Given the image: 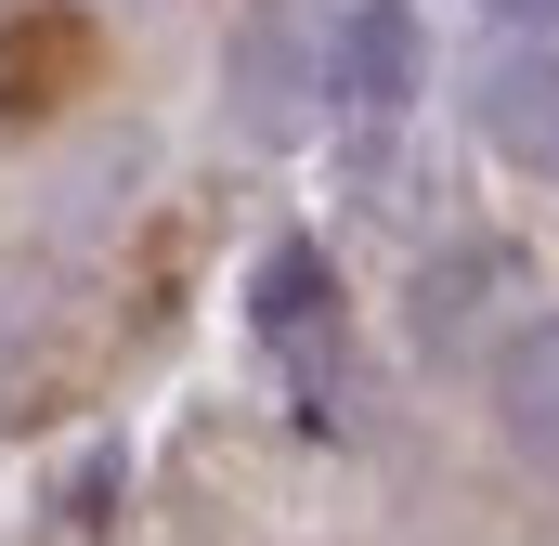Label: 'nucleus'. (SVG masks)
I'll return each mask as SVG.
<instances>
[{"mask_svg": "<svg viewBox=\"0 0 559 546\" xmlns=\"http://www.w3.org/2000/svg\"><path fill=\"white\" fill-rule=\"evenodd\" d=\"M325 66H338V13H325V0H248V26H235V52H222L235 131H248V143H299Z\"/></svg>", "mask_w": 559, "mask_h": 546, "instance_id": "nucleus-1", "label": "nucleus"}, {"mask_svg": "<svg viewBox=\"0 0 559 546\" xmlns=\"http://www.w3.org/2000/svg\"><path fill=\"white\" fill-rule=\"evenodd\" d=\"M325 105H338L352 131H391V118L417 105V13H404V0H352V13H338Z\"/></svg>", "mask_w": 559, "mask_h": 546, "instance_id": "nucleus-2", "label": "nucleus"}, {"mask_svg": "<svg viewBox=\"0 0 559 546\" xmlns=\"http://www.w3.org/2000/svg\"><path fill=\"white\" fill-rule=\"evenodd\" d=\"M495 299H521V248H495V235H468V248H442L417 273V352L429 365H455V352H481V325H495Z\"/></svg>", "mask_w": 559, "mask_h": 546, "instance_id": "nucleus-3", "label": "nucleus"}, {"mask_svg": "<svg viewBox=\"0 0 559 546\" xmlns=\"http://www.w3.org/2000/svg\"><path fill=\"white\" fill-rule=\"evenodd\" d=\"M481 131L508 143L521 169H547V182H559V26L495 39V66H481Z\"/></svg>", "mask_w": 559, "mask_h": 546, "instance_id": "nucleus-4", "label": "nucleus"}, {"mask_svg": "<svg viewBox=\"0 0 559 546\" xmlns=\"http://www.w3.org/2000/svg\"><path fill=\"white\" fill-rule=\"evenodd\" d=\"M495 429L534 468H559V312H534V325L495 339Z\"/></svg>", "mask_w": 559, "mask_h": 546, "instance_id": "nucleus-5", "label": "nucleus"}, {"mask_svg": "<svg viewBox=\"0 0 559 546\" xmlns=\"http://www.w3.org/2000/svg\"><path fill=\"white\" fill-rule=\"evenodd\" d=\"M105 495H118V442H92V455L66 468V521H105Z\"/></svg>", "mask_w": 559, "mask_h": 546, "instance_id": "nucleus-6", "label": "nucleus"}]
</instances>
